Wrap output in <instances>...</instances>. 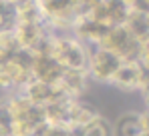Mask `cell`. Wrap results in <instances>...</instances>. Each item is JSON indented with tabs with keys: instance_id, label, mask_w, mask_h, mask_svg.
Masks as SVG:
<instances>
[{
	"instance_id": "1",
	"label": "cell",
	"mask_w": 149,
	"mask_h": 136,
	"mask_svg": "<svg viewBox=\"0 0 149 136\" xmlns=\"http://www.w3.org/2000/svg\"><path fill=\"white\" fill-rule=\"evenodd\" d=\"M87 48H89V66H87L89 78L103 84H111L115 72L123 64V58L101 46H87Z\"/></svg>"
},
{
	"instance_id": "2",
	"label": "cell",
	"mask_w": 149,
	"mask_h": 136,
	"mask_svg": "<svg viewBox=\"0 0 149 136\" xmlns=\"http://www.w3.org/2000/svg\"><path fill=\"white\" fill-rule=\"evenodd\" d=\"M20 92L24 94L30 102L38 104V106H47V104H50V102H58V100L71 98L58 84L40 82V80H36V78H32L30 82H26V86Z\"/></svg>"
},
{
	"instance_id": "3",
	"label": "cell",
	"mask_w": 149,
	"mask_h": 136,
	"mask_svg": "<svg viewBox=\"0 0 149 136\" xmlns=\"http://www.w3.org/2000/svg\"><path fill=\"white\" fill-rule=\"evenodd\" d=\"M67 68L63 66L52 54H34L32 62V78L49 84H58Z\"/></svg>"
},
{
	"instance_id": "4",
	"label": "cell",
	"mask_w": 149,
	"mask_h": 136,
	"mask_svg": "<svg viewBox=\"0 0 149 136\" xmlns=\"http://www.w3.org/2000/svg\"><path fill=\"white\" fill-rule=\"evenodd\" d=\"M87 82H89V74L81 72V70H65L58 86L67 92L71 98H83V94L87 90Z\"/></svg>"
},
{
	"instance_id": "5",
	"label": "cell",
	"mask_w": 149,
	"mask_h": 136,
	"mask_svg": "<svg viewBox=\"0 0 149 136\" xmlns=\"http://www.w3.org/2000/svg\"><path fill=\"white\" fill-rule=\"evenodd\" d=\"M141 112H125L113 124V136H141Z\"/></svg>"
},
{
	"instance_id": "6",
	"label": "cell",
	"mask_w": 149,
	"mask_h": 136,
	"mask_svg": "<svg viewBox=\"0 0 149 136\" xmlns=\"http://www.w3.org/2000/svg\"><path fill=\"white\" fill-rule=\"evenodd\" d=\"M97 116H99V110L93 104L85 102L83 98H77L73 102V108H71V124H69V128L71 126H87Z\"/></svg>"
},
{
	"instance_id": "7",
	"label": "cell",
	"mask_w": 149,
	"mask_h": 136,
	"mask_svg": "<svg viewBox=\"0 0 149 136\" xmlns=\"http://www.w3.org/2000/svg\"><path fill=\"white\" fill-rule=\"evenodd\" d=\"M83 136H113V124L99 114L95 120L83 126Z\"/></svg>"
},
{
	"instance_id": "8",
	"label": "cell",
	"mask_w": 149,
	"mask_h": 136,
	"mask_svg": "<svg viewBox=\"0 0 149 136\" xmlns=\"http://www.w3.org/2000/svg\"><path fill=\"white\" fill-rule=\"evenodd\" d=\"M0 134L2 136H14V116L10 110L8 98H0Z\"/></svg>"
}]
</instances>
